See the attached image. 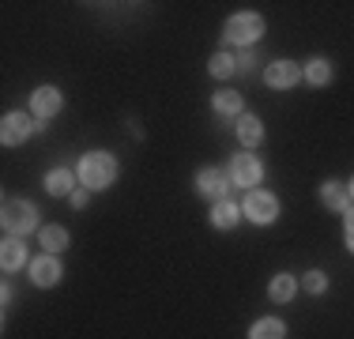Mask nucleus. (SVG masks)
Returning a JSON list of instances; mask_svg holds the SVG:
<instances>
[{
  "mask_svg": "<svg viewBox=\"0 0 354 339\" xmlns=\"http://www.w3.org/2000/svg\"><path fill=\"white\" fill-rule=\"evenodd\" d=\"M80 181L87 189H106V185L117 181V158L106 155V151H91V155L80 158Z\"/></svg>",
  "mask_w": 354,
  "mask_h": 339,
  "instance_id": "nucleus-1",
  "label": "nucleus"
},
{
  "mask_svg": "<svg viewBox=\"0 0 354 339\" xmlns=\"http://www.w3.org/2000/svg\"><path fill=\"white\" fill-rule=\"evenodd\" d=\"M0 223H4V230L12 237H27L38 226V211H35V203H30V200H8Z\"/></svg>",
  "mask_w": 354,
  "mask_h": 339,
  "instance_id": "nucleus-2",
  "label": "nucleus"
},
{
  "mask_svg": "<svg viewBox=\"0 0 354 339\" xmlns=\"http://www.w3.org/2000/svg\"><path fill=\"white\" fill-rule=\"evenodd\" d=\"M260 34H264V19L252 15V12L234 15V19H226V27H223V38L230 42V46H252Z\"/></svg>",
  "mask_w": 354,
  "mask_h": 339,
  "instance_id": "nucleus-3",
  "label": "nucleus"
},
{
  "mask_svg": "<svg viewBox=\"0 0 354 339\" xmlns=\"http://www.w3.org/2000/svg\"><path fill=\"white\" fill-rule=\"evenodd\" d=\"M245 215L252 219V223H260V226H268V223H275V215H279V200L272 196V192H260V189H252L249 196H245Z\"/></svg>",
  "mask_w": 354,
  "mask_h": 339,
  "instance_id": "nucleus-4",
  "label": "nucleus"
},
{
  "mask_svg": "<svg viewBox=\"0 0 354 339\" xmlns=\"http://www.w3.org/2000/svg\"><path fill=\"white\" fill-rule=\"evenodd\" d=\"M230 181L241 185V189H252V185H260V177H264V170H260V163L252 155H234L230 158Z\"/></svg>",
  "mask_w": 354,
  "mask_h": 339,
  "instance_id": "nucleus-5",
  "label": "nucleus"
},
{
  "mask_svg": "<svg viewBox=\"0 0 354 339\" xmlns=\"http://www.w3.org/2000/svg\"><path fill=\"white\" fill-rule=\"evenodd\" d=\"M226 189H230V174H223V170H200L196 174V192L204 200H226Z\"/></svg>",
  "mask_w": 354,
  "mask_h": 339,
  "instance_id": "nucleus-6",
  "label": "nucleus"
},
{
  "mask_svg": "<svg viewBox=\"0 0 354 339\" xmlns=\"http://www.w3.org/2000/svg\"><path fill=\"white\" fill-rule=\"evenodd\" d=\"M30 132H35V121H30L27 113H8L4 121H0V140H4L8 147H15V143H23Z\"/></svg>",
  "mask_w": 354,
  "mask_h": 339,
  "instance_id": "nucleus-7",
  "label": "nucleus"
},
{
  "mask_svg": "<svg viewBox=\"0 0 354 339\" xmlns=\"http://www.w3.org/2000/svg\"><path fill=\"white\" fill-rule=\"evenodd\" d=\"M264 80H268V87L286 91V87H294V83L301 80V68L294 64V61H275V64L264 72Z\"/></svg>",
  "mask_w": 354,
  "mask_h": 339,
  "instance_id": "nucleus-8",
  "label": "nucleus"
},
{
  "mask_svg": "<svg viewBox=\"0 0 354 339\" xmlns=\"http://www.w3.org/2000/svg\"><path fill=\"white\" fill-rule=\"evenodd\" d=\"M30 279H35L38 286H57V283H61V264H57L53 253H46V257L30 260Z\"/></svg>",
  "mask_w": 354,
  "mask_h": 339,
  "instance_id": "nucleus-9",
  "label": "nucleus"
},
{
  "mask_svg": "<svg viewBox=\"0 0 354 339\" xmlns=\"http://www.w3.org/2000/svg\"><path fill=\"white\" fill-rule=\"evenodd\" d=\"M61 106H64V98H61V91H57V87H38L35 95H30V109H35L38 117L61 113Z\"/></svg>",
  "mask_w": 354,
  "mask_h": 339,
  "instance_id": "nucleus-10",
  "label": "nucleus"
},
{
  "mask_svg": "<svg viewBox=\"0 0 354 339\" xmlns=\"http://www.w3.org/2000/svg\"><path fill=\"white\" fill-rule=\"evenodd\" d=\"M0 264H4V271H15V268L27 264V245H23V237H8L0 245Z\"/></svg>",
  "mask_w": 354,
  "mask_h": 339,
  "instance_id": "nucleus-11",
  "label": "nucleus"
},
{
  "mask_svg": "<svg viewBox=\"0 0 354 339\" xmlns=\"http://www.w3.org/2000/svg\"><path fill=\"white\" fill-rule=\"evenodd\" d=\"M320 200H324V208H332V211H347L351 192L343 189L339 181H324V185H320Z\"/></svg>",
  "mask_w": 354,
  "mask_h": 339,
  "instance_id": "nucleus-12",
  "label": "nucleus"
},
{
  "mask_svg": "<svg viewBox=\"0 0 354 339\" xmlns=\"http://www.w3.org/2000/svg\"><path fill=\"white\" fill-rule=\"evenodd\" d=\"M72 185H75V177L68 174V170H49L46 174V192L49 196H72Z\"/></svg>",
  "mask_w": 354,
  "mask_h": 339,
  "instance_id": "nucleus-13",
  "label": "nucleus"
},
{
  "mask_svg": "<svg viewBox=\"0 0 354 339\" xmlns=\"http://www.w3.org/2000/svg\"><path fill=\"white\" fill-rule=\"evenodd\" d=\"M238 140L245 143V147H257V143L264 140V125H260L252 113H241L238 117Z\"/></svg>",
  "mask_w": 354,
  "mask_h": 339,
  "instance_id": "nucleus-14",
  "label": "nucleus"
},
{
  "mask_svg": "<svg viewBox=\"0 0 354 339\" xmlns=\"http://www.w3.org/2000/svg\"><path fill=\"white\" fill-rule=\"evenodd\" d=\"M238 215H241V208H238V203H230V200H218L212 208V223L218 226V230H230V226L238 223Z\"/></svg>",
  "mask_w": 354,
  "mask_h": 339,
  "instance_id": "nucleus-15",
  "label": "nucleus"
},
{
  "mask_svg": "<svg viewBox=\"0 0 354 339\" xmlns=\"http://www.w3.org/2000/svg\"><path fill=\"white\" fill-rule=\"evenodd\" d=\"M294 291H298V279L294 275H275L272 279V286H268V294H272V302H290L294 298Z\"/></svg>",
  "mask_w": 354,
  "mask_h": 339,
  "instance_id": "nucleus-16",
  "label": "nucleus"
},
{
  "mask_svg": "<svg viewBox=\"0 0 354 339\" xmlns=\"http://www.w3.org/2000/svg\"><path fill=\"white\" fill-rule=\"evenodd\" d=\"M283 336H286V324H283V320H275V317L257 320L252 332H249V339H283Z\"/></svg>",
  "mask_w": 354,
  "mask_h": 339,
  "instance_id": "nucleus-17",
  "label": "nucleus"
},
{
  "mask_svg": "<svg viewBox=\"0 0 354 339\" xmlns=\"http://www.w3.org/2000/svg\"><path fill=\"white\" fill-rule=\"evenodd\" d=\"M301 75H306V80L313 83V87H324V83L332 80V64H328L324 57H317V61H309V64H306V72H301Z\"/></svg>",
  "mask_w": 354,
  "mask_h": 339,
  "instance_id": "nucleus-18",
  "label": "nucleus"
},
{
  "mask_svg": "<svg viewBox=\"0 0 354 339\" xmlns=\"http://www.w3.org/2000/svg\"><path fill=\"white\" fill-rule=\"evenodd\" d=\"M41 245H46L49 253H61L64 245H68V230H64V226H46V230H41Z\"/></svg>",
  "mask_w": 354,
  "mask_h": 339,
  "instance_id": "nucleus-19",
  "label": "nucleus"
},
{
  "mask_svg": "<svg viewBox=\"0 0 354 339\" xmlns=\"http://www.w3.org/2000/svg\"><path fill=\"white\" fill-rule=\"evenodd\" d=\"M215 109H218L223 117L241 113V95H238V91H218V95H215Z\"/></svg>",
  "mask_w": 354,
  "mask_h": 339,
  "instance_id": "nucleus-20",
  "label": "nucleus"
},
{
  "mask_svg": "<svg viewBox=\"0 0 354 339\" xmlns=\"http://www.w3.org/2000/svg\"><path fill=\"white\" fill-rule=\"evenodd\" d=\"M238 72V61H234L230 53H215L212 57V75L215 80H226V75H234Z\"/></svg>",
  "mask_w": 354,
  "mask_h": 339,
  "instance_id": "nucleus-21",
  "label": "nucleus"
},
{
  "mask_svg": "<svg viewBox=\"0 0 354 339\" xmlns=\"http://www.w3.org/2000/svg\"><path fill=\"white\" fill-rule=\"evenodd\" d=\"M301 286H306L309 294H324L328 291V275L324 271H306V275H301Z\"/></svg>",
  "mask_w": 354,
  "mask_h": 339,
  "instance_id": "nucleus-22",
  "label": "nucleus"
},
{
  "mask_svg": "<svg viewBox=\"0 0 354 339\" xmlns=\"http://www.w3.org/2000/svg\"><path fill=\"white\" fill-rule=\"evenodd\" d=\"M343 234H347V249L354 253V208L343 211Z\"/></svg>",
  "mask_w": 354,
  "mask_h": 339,
  "instance_id": "nucleus-23",
  "label": "nucleus"
},
{
  "mask_svg": "<svg viewBox=\"0 0 354 339\" xmlns=\"http://www.w3.org/2000/svg\"><path fill=\"white\" fill-rule=\"evenodd\" d=\"M68 200H72V208H80V211H83V208H87V200H91V196H87V192H83V189H75Z\"/></svg>",
  "mask_w": 354,
  "mask_h": 339,
  "instance_id": "nucleus-24",
  "label": "nucleus"
},
{
  "mask_svg": "<svg viewBox=\"0 0 354 339\" xmlns=\"http://www.w3.org/2000/svg\"><path fill=\"white\" fill-rule=\"evenodd\" d=\"M249 68H252V53H241L238 57V72H249Z\"/></svg>",
  "mask_w": 354,
  "mask_h": 339,
  "instance_id": "nucleus-25",
  "label": "nucleus"
},
{
  "mask_svg": "<svg viewBox=\"0 0 354 339\" xmlns=\"http://www.w3.org/2000/svg\"><path fill=\"white\" fill-rule=\"evenodd\" d=\"M347 192H351V200H354V177H351V185H347Z\"/></svg>",
  "mask_w": 354,
  "mask_h": 339,
  "instance_id": "nucleus-26",
  "label": "nucleus"
}]
</instances>
